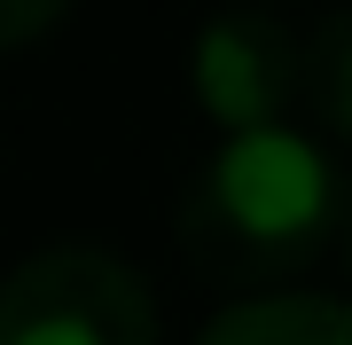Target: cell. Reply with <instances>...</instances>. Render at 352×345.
Instances as JSON below:
<instances>
[{
    "label": "cell",
    "instance_id": "1",
    "mask_svg": "<svg viewBox=\"0 0 352 345\" xmlns=\"http://www.w3.org/2000/svg\"><path fill=\"white\" fill-rule=\"evenodd\" d=\"M344 180L298 126L219 134L180 196V251L212 282H282L337 243Z\"/></svg>",
    "mask_w": 352,
    "mask_h": 345
},
{
    "label": "cell",
    "instance_id": "6",
    "mask_svg": "<svg viewBox=\"0 0 352 345\" xmlns=\"http://www.w3.org/2000/svg\"><path fill=\"white\" fill-rule=\"evenodd\" d=\"M63 8H71V0H0V55H8V48H32L39 32H55Z\"/></svg>",
    "mask_w": 352,
    "mask_h": 345
},
{
    "label": "cell",
    "instance_id": "2",
    "mask_svg": "<svg viewBox=\"0 0 352 345\" xmlns=\"http://www.w3.org/2000/svg\"><path fill=\"white\" fill-rule=\"evenodd\" d=\"M0 345H157V298L102 243H47L0 275Z\"/></svg>",
    "mask_w": 352,
    "mask_h": 345
},
{
    "label": "cell",
    "instance_id": "5",
    "mask_svg": "<svg viewBox=\"0 0 352 345\" xmlns=\"http://www.w3.org/2000/svg\"><path fill=\"white\" fill-rule=\"evenodd\" d=\"M298 103L321 118V134L352 141V0L329 8L305 32V71H298Z\"/></svg>",
    "mask_w": 352,
    "mask_h": 345
},
{
    "label": "cell",
    "instance_id": "4",
    "mask_svg": "<svg viewBox=\"0 0 352 345\" xmlns=\"http://www.w3.org/2000/svg\"><path fill=\"white\" fill-rule=\"evenodd\" d=\"M196 345H352V306L344 298H305V291L243 298Z\"/></svg>",
    "mask_w": 352,
    "mask_h": 345
},
{
    "label": "cell",
    "instance_id": "7",
    "mask_svg": "<svg viewBox=\"0 0 352 345\" xmlns=\"http://www.w3.org/2000/svg\"><path fill=\"white\" fill-rule=\"evenodd\" d=\"M337 243H344V259H352V180H344V212H337Z\"/></svg>",
    "mask_w": 352,
    "mask_h": 345
},
{
    "label": "cell",
    "instance_id": "8",
    "mask_svg": "<svg viewBox=\"0 0 352 345\" xmlns=\"http://www.w3.org/2000/svg\"><path fill=\"white\" fill-rule=\"evenodd\" d=\"M266 8H274V0H266Z\"/></svg>",
    "mask_w": 352,
    "mask_h": 345
},
{
    "label": "cell",
    "instance_id": "3",
    "mask_svg": "<svg viewBox=\"0 0 352 345\" xmlns=\"http://www.w3.org/2000/svg\"><path fill=\"white\" fill-rule=\"evenodd\" d=\"M298 71H305V39L282 24L266 0L251 8H219L188 48V87L196 110L219 134H251V126H289L298 110Z\"/></svg>",
    "mask_w": 352,
    "mask_h": 345
}]
</instances>
